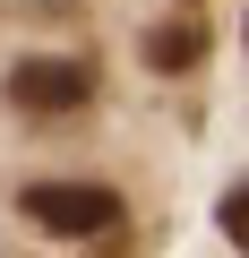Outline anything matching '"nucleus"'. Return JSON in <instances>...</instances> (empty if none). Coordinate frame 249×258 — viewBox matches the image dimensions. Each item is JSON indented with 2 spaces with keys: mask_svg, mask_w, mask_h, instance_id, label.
<instances>
[{
  "mask_svg": "<svg viewBox=\"0 0 249 258\" xmlns=\"http://www.w3.org/2000/svg\"><path fill=\"white\" fill-rule=\"evenodd\" d=\"M18 207H26L43 232H86V241L120 232V198H112L103 181H26Z\"/></svg>",
  "mask_w": 249,
  "mask_h": 258,
  "instance_id": "nucleus-1",
  "label": "nucleus"
},
{
  "mask_svg": "<svg viewBox=\"0 0 249 258\" xmlns=\"http://www.w3.org/2000/svg\"><path fill=\"white\" fill-rule=\"evenodd\" d=\"M9 103H18V112H86V103H95V60L35 52V60L9 69Z\"/></svg>",
  "mask_w": 249,
  "mask_h": 258,
  "instance_id": "nucleus-2",
  "label": "nucleus"
},
{
  "mask_svg": "<svg viewBox=\"0 0 249 258\" xmlns=\"http://www.w3.org/2000/svg\"><path fill=\"white\" fill-rule=\"evenodd\" d=\"M198 60H206V26H198V18H163V26H146V69L181 78V69H198Z\"/></svg>",
  "mask_w": 249,
  "mask_h": 258,
  "instance_id": "nucleus-3",
  "label": "nucleus"
},
{
  "mask_svg": "<svg viewBox=\"0 0 249 258\" xmlns=\"http://www.w3.org/2000/svg\"><path fill=\"white\" fill-rule=\"evenodd\" d=\"M215 224H223V241H232V249H249V181H240V189L215 207Z\"/></svg>",
  "mask_w": 249,
  "mask_h": 258,
  "instance_id": "nucleus-4",
  "label": "nucleus"
}]
</instances>
